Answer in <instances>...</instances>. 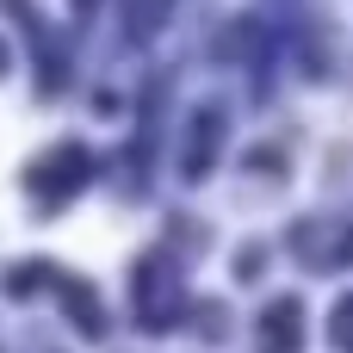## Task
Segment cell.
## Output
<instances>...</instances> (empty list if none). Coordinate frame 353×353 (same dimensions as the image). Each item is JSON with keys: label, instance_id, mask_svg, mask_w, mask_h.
Instances as JSON below:
<instances>
[{"label": "cell", "instance_id": "obj_3", "mask_svg": "<svg viewBox=\"0 0 353 353\" xmlns=\"http://www.w3.org/2000/svg\"><path fill=\"white\" fill-rule=\"evenodd\" d=\"M329 341H335L341 353H353V298H341V304H335V323H329Z\"/></svg>", "mask_w": 353, "mask_h": 353}, {"label": "cell", "instance_id": "obj_1", "mask_svg": "<svg viewBox=\"0 0 353 353\" xmlns=\"http://www.w3.org/2000/svg\"><path fill=\"white\" fill-rule=\"evenodd\" d=\"M298 335H304V310L292 298H279L261 316V353H298Z\"/></svg>", "mask_w": 353, "mask_h": 353}, {"label": "cell", "instance_id": "obj_2", "mask_svg": "<svg viewBox=\"0 0 353 353\" xmlns=\"http://www.w3.org/2000/svg\"><path fill=\"white\" fill-rule=\"evenodd\" d=\"M217 137H223L217 112H199V124H192V149H186V174H192V180L205 174V155H217Z\"/></svg>", "mask_w": 353, "mask_h": 353}]
</instances>
